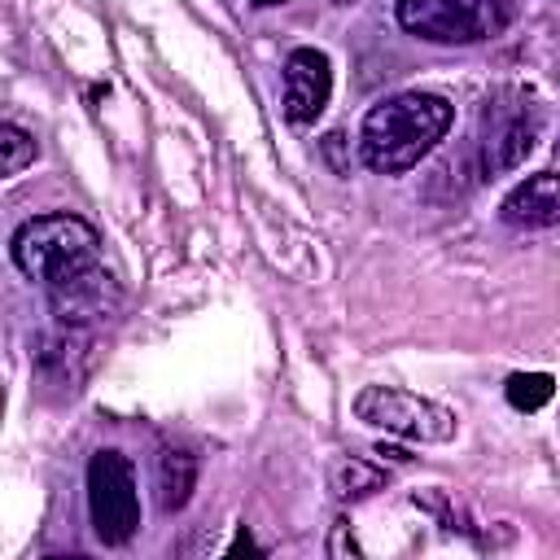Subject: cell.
I'll return each mask as SVG.
<instances>
[{
	"label": "cell",
	"instance_id": "obj_8",
	"mask_svg": "<svg viewBox=\"0 0 560 560\" xmlns=\"http://www.w3.org/2000/svg\"><path fill=\"white\" fill-rule=\"evenodd\" d=\"M538 109H508L499 114L486 136H481V171L486 175H499V171H516L529 153H534V140H538Z\"/></svg>",
	"mask_w": 560,
	"mask_h": 560
},
{
	"label": "cell",
	"instance_id": "obj_15",
	"mask_svg": "<svg viewBox=\"0 0 560 560\" xmlns=\"http://www.w3.org/2000/svg\"><path fill=\"white\" fill-rule=\"evenodd\" d=\"M258 9H271V4H284V0H254Z\"/></svg>",
	"mask_w": 560,
	"mask_h": 560
},
{
	"label": "cell",
	"instance_id": "obj_5",
	"mask_svg": "<svg viewBox=\"0 0 560 560\" xmlns=\"http://www.w3.org/2000/svg\"><path fill=\"white\" fill-rule=\"evenodd\" d=\"M44 289H48L52 324L79 328V332H96L122 306V289H118L114 271L101 267V258L79 267V271H70V276H61V280H52V284H44Z\"/></svg>",
	"mask_w": 560,
	"mask_h": 560
},
{
	"label": "cell",
	"instance_id": "obj_2",
	"mask_svg": "<svg viewBox=\"0 0 560 560\" xmlns=\"http://www.w3.org/2000/svg\"><path fill=\"white\" fill-rule=\"evenodd\" d=\"M18 271L26 280H39V284H52L88 262L101 258V236L88 219L70 214V210H52V214H35L26 219L18 232H13V245H9Z\"/></svg>",
	"mask_w": 560,
	"mask_h": 560
},
{
	"label": "cell",
	"instance_id": "obj_1",
	"mask_svg": "<svg viewBox=\"0 0 560 560\" xmlns=\"http://www.w3.org/2000/svg\"><path fill=\"white\" fill-rule=\"evenodd\" d=\"M455 105L433 92H398L363 114L359 158L376 175H402L451 131Z\"/></svg>",
	"mask_w": 560,
	"mask_h": 560
},
{
	"label": "cell",
	"instance_id": "obj_13",
	"mask_svg": "<svg viewBox=\"0 0 560 560\" xmlns=\"http://www.w3.org/2000/svg\"><path fill=\"white\" fill-rule=\"evenodd\" d=\"M551 394H556V381L547 372H516V376H508V402L516 411H538V407L551 402Z\"/></svg>",
	"mask_w": 560,
	"mask_h": 560
},
{
	"label": "cell",
	"instance_id": "obj_3",
	"mask_svg": "<svg viewBox=\"0 0 560 560\" xmlns=\"http://www.w3.org/2000/svg\"><path fill=\"white\" fill-rule=\"evenodd\" d=\"M88 516H92V534L105 547H122L140 529L136 468L114 446H105V451H96L88 459Z\"/></svg>",
	"mask_w": 560,
	"mask_h": 560
},
{
	"label": "cell",
	"instance_id": "obj_7",
	"mask_svg": "<svg viewBox=\"0 0 560 560\" xmlns=\"http://www.w3.org/2000/svg\"><path fill=\"white\" fill-rule=\"evenodd\" d=\"M332 96V66L319 48H293L284 57V118L293 127H311Z\"/></svg>",
	"mask_w": 560,
	"mask_h": 560
},
{
	"label": "cell",
	"instance_id": "obj_9",
	"mask_svg": "<svg viewBox=\"0 0 560 560\" xmlns=\"http://www.w3.org/2000/svg\"><path fill=\"white\" fill-rule=\"evenodd\" d=\"M499 214L512 228H551V223H560V171H538V175L521 179L503 197Z\"/></svg>",
	"mask_w": 560,
	"mask_h": 560
},
{
	"label": "cell",
	"instance_id": "obj_12",
	"mask_svg": "<svg viewBox=\"0 0 560 560\" xmlns=\"http://www.w3.org/2000/svg\"><path fill=\"white\" fill-rule=\"evenodd\" d=\"M35 158H39L35 136L22 131L18 122H0V171H4V175H22Z\"/></svg>",
	"mask_w": 560,
	"mask_h": 560
},
{
	"label": "cell",
	"instance_id": "obj_6",
	"mask_svg": "<svg viewBox=\"0 0 560 560\" xmlns=\"http://www.w3.org/2000/svg\"><path fill=\"white\" fill-rule=\"evenodd\" d=\"M499 22L494 0H398V26L429 44H477Z\"/></svg>",
	"mask_w": 560,
	"mask_h": 560
},
{
	"label": "cell",
	"instance_id": "obj_14",
	"mask_svg": "<svg viewBox=\"0 0 560 560\" xmlns=\"http://www.w3.org/2000/svg\"><path fill=\"white\" fill-rule=\"evenodd\" d=\"M241 551H254V556H262V547H258V542H254V538H249L245 529H241V534L232 538V547H228V556H241Z\"/></svg>",
	"mask_w": 560,
	"mask_h": 560
},
{
	"label": "cell",
	"instance_id": "obj_11",
	"mask_svg": "<svg viewBox=\"0 0 560 560\" xmlns=\"http://www.w3.org/2000/svg\"><path fill=\"white\" fill-rule=\"evenodd\" d=\"M328 481H332V494H337V499H363V494H372V490H381V481H385V472H381V468H372L368 459H354V455H341V459L332 464V472H328Z\"/></svg>",
	"mask_w": 560,
	"mask_h": 560
},
{
	"label": "cell",
	"instance_id": "obj_4",
	"mask_svg": "<svg viewBox=\"0 0 560 560\" xmlns=\"http://www.w3.org/2000/svg\"><path fill=\"white\" fill-rule=\"evenodd\" d=\"M354 416L372 429H385L407 442H451L455 438V411L420 398L398 385H363L354 394Z\"/></svg>",
	"mask_w": 560,
	"mask_h": 560
},
{
	"label": "cell",
	"instance_id": "obj_10",
	"mask_svg": "<svg viewBox=\"0 0 560 560\" xmlns=\"http://www.w3.org/2000/svg\"><path fill=\"white\" fill-rule=\"evenodd\" d=\"M192 486H197V455L179 446H162L158 451V508L179 512L192 499Z\"/></svg>",
	"mask_w": 560,
	"mask_h": 560
}]
</instances>
